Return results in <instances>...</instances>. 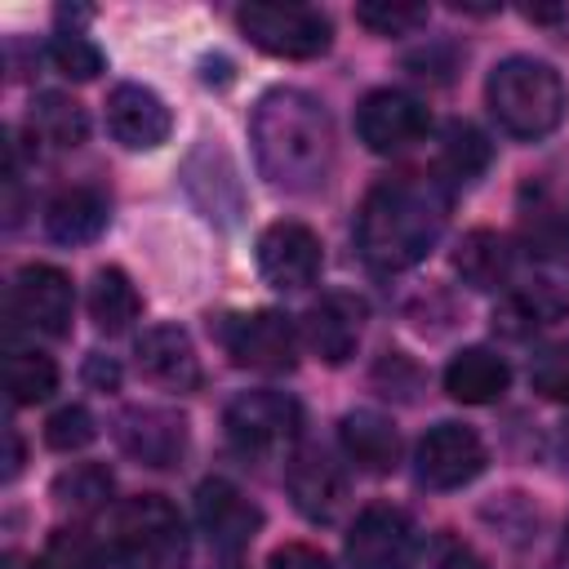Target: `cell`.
<instances>
[{"label":"cell","mask_w":569,"mask_h":569,"mask_svg":"<svg viewBox=\"0 0 569 569\" xmlns=\"http://www.w3.org/2000/svg\"><path fill=\"white\" fill-rule=\"evenodd\" d=\"M431 129L427 107L405 89H373L356 107V133L373 156H400Z\"/></svg>","instance_id":"obj_8"},{"label":"cell","mask_w":569,"mask_h":569,"mask_svg":"<svg viewBox=\"0 0 569 569\" xmlns=\"http://www.w3.org/2000/svg\"><path fill=\"white\" fill-rule=\"evenodd\" d=\"M111 489H116V480H111V471L102 462H76L67 471H58L53 502L62 511H71V516H93V511H102L111 502Z\"/></svg>","instance_id":"obj_27"},{"label":"cell","mask_w":569,"mask_h":569,"mask_svg":"<svg viewBox=\"0 0 569 569\" xmlns=\"http://www.w3.org/2000/svg\"><path fill=\"white\" fill-rule=\"evenodd\" d=\"M22 467V440H18V427H9V462H4V476L13 480Z\"/></svg>","instance_id":"obj_38"},{"label":"cell","mask_w":569,"mask_h":569,"mask_svg":"<svg viewBox=\"0 0 569 569\" xmlns=\"http://www.w3.org/2000/svg\"><path fill=\"white\" fill-rule=\"evenodd\" d=\"M138 369L169 391H196L204 382L200 356H196L187 329H178V325H151L138 338Z\"/></svg>","instance_id":"obj_19"},{"label":"cell","mask_w":569,"mask_h":569,"mask_svg":"<svg viewBox=\"0 0 569 569\" xmlns=\"http://www.w3.org/2000/svg\"><path fill=\"white\" fill-rule=\"evenodd\" d=\"M284 485H289L293 507H298L307 520H316V525L333 520L338 507H342V498H347V476H342V467H338L325 449H311V445L289 453V462H284Z\"/></svg>","instance_id":"obj_17"},{"label":"cell","mask_w":569,"mask_h":569,"mask_svg":"<svg viewBox=\"0 0 569 569\" xmlns=\"http://www.w3.org/2000/svg\"><path fill=\"white\" fill-rule=\"evenodd\" d=\"M227 440L244 458H276L293 453L302 436V405L289 391H240L222 413Z\"/></svg>","instance_id":"obj_5"},{"label":"cell","mask_w":569,"mask_h":569,"mask_svg":"<svg viewBox=\"0 0 569 569\" xmlns=\"http://www.w3.org/2000/svg\"><path fill=\"white\" fill-rule=\"evenodd\" d=\"M4 382H9V400L13 405H40L58 387V365L44 351H9Z\"/></svg>","instance_id":"obj_29"},{"label":"cell","mask_w":569,"mask_h":569,"mask_svg":"<svg viewBox=\"0 0 569 569\" xmlns=\"http://www.w3.org/2000/svg\"><path fill=\"white\" fill-rule=\"evenodd\" d=\"M356 18H360L369 31H378V36H409V31H418V27L427 22V9H422V4L369 0V4H360V9H356Z\"/></svg>","instance_id":"obj_34"},{"label":"cell","mask_w":569,"mask_h":569,"mask_svg":"<svg viewBox=\"0 0 569 569\" xmlns=\"http://www.w3.org/2000/svg\"><path fill=\"white\" fill-rule=\"evenodd\" d=\"M107 129H111V138L120 147L151 151V147H160L169 138L173 116H169V107H164V98L156 89L124 80V84H116L107 93Z\"/></svg>","instance_id":"obj_15"},{"label":"cell","mask_w":569,"mask_h":569,"mask_svg":"<svg viewBox=\"0 0 569 569\" xmlns=\"http://www.w3.org/2000/svg\"><path fill=\"white\" fill-rule=\"evenodd\" d=\"M556 458L565 462V471H569V418L560 422V431H556Z\"/></svg>","instance_id":"obj_39"},{"label":"cell","mask_w":569,"mask_h":569,"mask_svg":"<svg viewBox=\"0 0 569 569\" xmlns=\"http://www.w3.org/2000/svg\"><path fill=\"white\" fill-rule=\"evenodd\" d=\"M436 569H485V560H480L471 547H462V542H449V547L440 551Z\"/></svg>","instance_id":"obj_37"},{"label":"cell","mask_w":569,"mask_h":569,"mask_svg":"<svg viewBox=\"0 0 569 569\" xmlns=\"http://www.w3.org/2000/svg\"><path fill=\"white\" fill-rule=\"evenodd\" d=\"M236 22L253 49L271 58H293V62L320 58L333 40V22L316 4H244Z\"/></svg>","instance_id":"obj_6"},{"label":"cell","mask_w":569,"mask_h":569,"mask_svg":"<svg viewBox=\"0 0 569 569\" xmlns=\"http://www.w3.org/2000/svg\"><path fill=\"white\" fill-rule=\"evenodd\" d=\"M485 440L467 422H436L413 449V471L427 489H462L485 471Z\"/></svg>","instance_id":"obj_9"},{"label":"cell","mask_w":569,"mask_h":569,"mask_svg":"<svg viewBox=\"0 0 569 569\" xmlns=\"http://www.w3.org/2000/svg\"><path fill=\"white\" fill-rule=\"evenodd\" d=\"M529 387L547 400H569V338L542 347L529 365Z\"/></svg>","instance_id":"obj_33"},{"label":"cell","mask_w":569,"mask_h":569,"mask_svg":"<svg viewBox=\"0 0 569 569\" xmlns=\"http://www.w3.org/2000/svg\"><path fill=\"white\" fill-rule=\"evenodd\" d=\"M485 102L502 133L511 138H547L565 116V84L542 58H502L485 80Z\"/></svg>","instance_id":"obj_3"},{"label":"cell","mask_w":569,"mask_h":569,"mask_svg":"<svg viewBox=\"0 0 569 569\" xmlns=\"http://www.w3.org/2000/svg\"><path fill=\"white\" fill-rule=\"evenodd\" d=\"M565 307H569V298L560 293V284H551V280H525V284H516V289L502 298V307L493 311V320H498L511 338H525V333L551 325Z\"/></svg>","instance_id":"obj_23"},{"label":"cell","mask_w":569,"mask_h":569,"mask_svg":"<svg viewBox=\"0 0 569 569\" xmlns=\"http://www.w3.org/2000/svg\"><path fill=\"white\" fill-rule=\"evenodd\" d=\"M565 538H569V529H565Z\"/></svg>","instance_id":"obj_41"},{"label":"cell","mask_w":569,"mask_h":569,"mask_svg":"<svg viewBox=\"0 0 569 569\" xmlns=\"http://www.w3.org/2000/svg\"><path fill=\"white\" fill-rule=\"evenodd\" d=\"M84 382L98 391H116L120 387V365L111 356H89L84 360Z\"/></svg>","instance_id":"obj_36"},{"label":"cell","mask_w":569,"mask_h":569,"mask_svg":"<svg viewBox=\"0 0 569 569\" xmlns=\"http://www.w3.org/2000/svg\"><path fill=\"white\" fill-rule=\"evenodd\" d=\"M9 569H40V565H22V560H9Z\"/></svg>","instance_id":"obj_40"},{"label":"cell","mask_w":569,"mask_h":569,"mask_svg":"<svg viewBox=\"0 0 569 569\" xmlns=\"http://www.w3.org/2000/svg\"><path fill=\"white\" fill-rule=\"evenodd\" d=\"M116 440L142 467H173L187 453V418L164 405H133L116 418Z\"/></svg>","instance_id":"obj_13"},{"label":"cell","mask_w":569,"mask_h":569,"mask_svg":"<svg viewBox=\"0 0 569 569\" xmlns=\"http://www.w3.org/2000/svg\"><path fill=\"white\" fill-rule=\"evenodd\" d=\"M111 551L120 569H187L191 538L169 498L138 493V498H124L116 511Z\"/></svg>","instance_id":"obj_4"},{"label":"cell","mask_w":569,"mask_h":569,"mask_svg":"<svg viewBox=\"0 0 569 569\" xmlns=\"http://www.w3.org/2000/svg\"><path fill=\"white\" fill-rule=\"evenodd\" d=\"M93 436H98V427H93V413H89L84 405H62V409H53L49 422H44V445L58 449V453H76V449H84Z\"/></svg>","instance_id":"obj_32"},{"label":"cell","mask_w":569,"mask_h":569,"mask_svg":"<svg viewBox=\"0 0 569 569\" xmlns=\"http://www.w3.org/2000/svg\"><path fill=\"white\" fill-rule=\"evenodd\" d=\"M40 569H102V551L84 529H53Z\"/></svg>","instance_id":"obj_31"},{"label":"cell","mask_w":569,"mask_h":569,"mask_svg":"<svg viewBox=\"0 0 569 569\" xmlns=\"http://www.w3.org/2000/svg\"><path fill=\"white\" fill-rule=\"evenodd\" d=\"M489 156H493L489 138L467 120H453L445 129V138H440V173H445V182H476L489 169Z\"/></svg>","instance_id":"obj_28"},{"label":"cell","mask_w":569,"mask_h":569,"mask_svg":"<svg viewBox=\"0 0 569 569\" xmlns=\"http://www.w3.org/2000/svg\"><path fill=\"white\" fill-rule=\"evenodd\" d=\"M196 520H200V533L209 538L213 551L236 556V551H244L253 542V533L262 525V511L231 480L213 476V480H204L196 489Z\"/></svg>","instance_id":"obj_14"},{"label":"cell","mask_w":569,"mask_h":569,"mask_svg":"<svg viewBox=\"0 0 569 569\" xmlns=\"http://www.w3.org/2000/svg\"><path fill=\"white\" fill-rule=\"evenodd\" d=\"M222 351L240 365V369H258V373H289L298 365V329L284 311L258 307V311H240L227 316L222 329Z\"/></svg>","instance_id":"obj_7"},{"label":"cell","mask_w":569,"mask_h":569,"mask_svg":"<svg viewBox=\"0 0 569 569\" xmlns=\"http://www.w3.org/2000/svg\"><path fill=\"white\" fill-rule=\"evenodd\" d=\"M27 129H31V138H40L49 147H80L89 133V120H84L80 102L62 98V93H36L31 111H27Z\"/></svg>","instance_id":"obj_26"},{"label":"cell","mask_w":569,"mask_h":569,"mask_svg":"<svg viewBox=\"0 0 569 569\" xmlns=\"http://www.w3.org/2000/svg\"><path fill=\"white\" fill-rule=\"evenodd\" d=\"M338 440H342V453L369 471V476H387L400 458V436L391 427V418H382L378 409H351L342 413L338 422Z\"/></svg>","instance_id":"obj_20"},{"label":"cell","mask_w":569,"mask_h":569,"mask_svg":"<svg viewBox=\"0 0 569 569\" xmlns=\"http://www.w3.org/2000/svg\"><path fill=\"white\" fill-rule=\"evenodd\" d=\"M413 556V525L400 507L373 502L356 516L347 533V560L351 569H405Z\"/></svg>","instance_id":"obj_11"},{"label":"cell","mask_w":569,"mask_h":569,"mask_svg":"<svg viewBox=\"0 0 569 569\" xmlns=\"http://www.w3.org/2000/svg\"><path fill=\"white\" fill-rule=\"evenodd\" d=\"M13 316L36 329V333H49V338H62L71 329V311H76V293H71V280L49 267V262H31L13 276Z\"/></svg>","instance_id":"obj_12"},{"label":"cell","mask_w":569,"mask_h":569,"mask_svg":"<svg viewBox=\"0 0 569 569\" xmlns=\"http://www.w3.org/2000/svg\"><path fill=\"white\" fill-rule=\"evenodd\" d=\"M453 271H458L462 284H471V289H498V284L507 280V271H511V249H507V240H502L498 231L476 227V231H467V236L458 240V249H453Z\"/></svg>","instance_id":"obj_24"},{"label":"cell","mask_w":569,"mask_h":569,"mask_svg":"<svg viewBox=\"0 0 569 569\" xmlns=\"http://www.w3.org/2000/svg\"><path fill=\"white\" fill-rule=\"evenodd\" d=\"M249 142L262 178L280 191H320L338 164L333 116L307 89H267L249 116Z\"/></svg>","instance_id":"obj_1"},{"label":"cell","mask_w":569,"mask_h":569,"mask_svg":"<svg viewBox=\"0 0 569 569\" xmlns=\"http://www.w3.org/2000/svg\"><path fill=\"white\" fill-rule=\"evenodd\" d=\"M107 227V196L98 187H67L44 204V236L58 244H89Z\"/></svg>","instance_id":"obj_21"},{"label":"cell","mask_w":569,"mask_h":569,"mask_svg":"<svg viewBox=\"0 0 569 569\" xmlns=\"http://www.w3.org/2000/svg\"><path fill=\"white\" fill-rule=\"evenodd\" d=\"M325 253H320V236L302 222H271L258 236V271L271 289H307L320 280Z\"/></svg>","instance_id":"obj_10"},{"label":"cell","mask_w":569,"mask_h":569,"mask_svg":"<svg viewBox=\"0 0 569 569\" xmlns=\"http://www.w3.org/2000/svg\"><path fill=\"white\" fill-rule=\"evenodd\" d=\"M511 382V369L498 351L489 347H462L445 365V391L462 405H493Z\"/></svg>","instance_id":"obj_22"},{"label":"cell","mask_w":569,"mask_h":569,"mask_svg":"<svg viewBox=\"0 0 569 569\" xmlns=\"http://www.w3.org/2000/svg\"><path fill=\"white\" fill-rule=\"evenodd\" d=\"M267 569H333V565H329L325 551H316V547H307V542H284V547L271 551Z\"/></svg>","instance_id":"obj_35"},{"label":"cell","mask_w":569,"mask_h":569,"mask_svg":"<svg viewBox=\"0 0 569 569\" xmlns=\"http://www.w3.org/2000/svg\"><path fill=\"white\" fill-rule=\"evenodd\" d=\"M445 222H449V187H445V178L396 173V178H382L360 200L356 249L382 276L409 271L413 262H422L436 249Z\"/></svg>","instance_id":"obj_2"},{"label":"cell","mask_w":569,"mask_h":569,"mask_svg":"<svg viewBox=\"0 0 569 569\" xmlns=\"http://www.w3.org/2000/svg\"><path fill=\"white\" fill-rule=\"evenodd\" d=\"M49 62H53V71H62L67 80H93L107 58H102V49H98L84 31H58V36L49 40Z\"/></svg>","instance_id":"obj_30"},{"label":"cell","mask_w":569,"mask_h":569,"mask_svg":"<svg viewBox=\"0 0 569 569\" xmlns=\"http://www.w3.org/2000/svg\"><path fill=\"white\" fill-rule=\"evenodd\" d=\"M142 311V298L133 289V280L120 271V267H102L93 271V284H89V316L102 333H124Z\"/></svg>","instance_id":"obj_25"},{"label":"cell","mask_w":569,"mask_h":569,"mask_svg":"<svg viewBox=\"0 0 569 569\" xmlns=\"http://www.w3.org/2000/svg\"><path fill=\"white\" fill-rule=\"evenodd\" d=\"M182 178H187V191H191L196 209H200L209 222L231 227V222L240 218L244 196H240V178H236V164L227 160V151H218L213 142L196 147V151L187 156Z\"/></svg>","instance_id":"obj_18"},{"label":"cell","mask_w":569,"mask_h":569,"mask_svg":"<svg viewBox=\"0 0 569 569\" xmlns=\"http://www.w3.org/2000/svg\"><path fill=\"white\" fill-rule=\"evenodd\" d=\"M360 329H365V302L356 293H320L307 316H302V342L325 360V365H342L351 360L356 342H360Z\"/></svg>","instance_id":"obj_16"}]
</instances>
